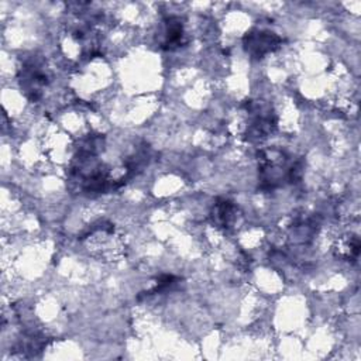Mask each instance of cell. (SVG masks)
Segmentation results:
<instances>
[{
    "instance_id": "2",
    "label": "cell",
    "mask_w": 361,
    "mask_h": 361,
    "mask_svg": "<svg viewBox=\"0 0 361 361\" xmlns=\"http://www.w3.org/2000/svg\"><path fill=\"white\" fill-rule=\"evenodd\" d=\"M183 25L180 18L178 17H169L165 20V28H164V41L162 47L166 49H173L179 47L183 42Z\"/></svg>"
},
{
    "instance_id": "1",
    "label": "cell",
    "mask_w": 361,
    "mask_h": 361,
    "mask_svg": "<svg viewBox=\"0 0 361 361\" xmlns=\"http://www.w3.org/2000/svg\"><path fill=\"white\" fill-rule=\"evenodd\" d=\"M279 42L281 39L274 32L268 31H252L244 38V47L247 52L257 58H261L265 54L274 51Z\"/></svg>"
}]
</instances>
